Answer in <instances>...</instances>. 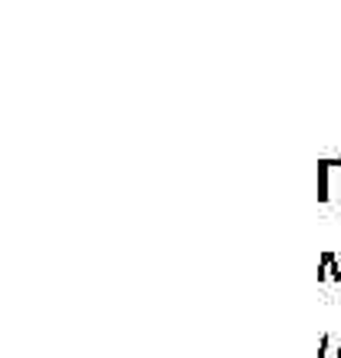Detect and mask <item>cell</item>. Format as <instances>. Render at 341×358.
<instances>
[{
  "label": "cell",
  "mask_w": 341,
  "mask_h": 358,
  "mask_svg": "<svg viewBox=\"0 0 341 358\" xmlns=\"http://www.w3.org/2000/svg\"><path fill=\"white\" fill-rule=\"evenodd\" d=\"M318 282H341V259L335 252H321L318 262Z\"/></svg>",
  "instance_id": "cell-1"
},
{
  "label": "cell",
  "mask_w": 341,
  "mask_h": 358,
  "mask_svg": "<svg viewBox=\"0 0 341 358\" xmlns=\"http://www.w3.org/2000/svg\"><path fill=\"white\" fill-rule=\"evenodd\" d=\"M328 355H331V338L325 335V338L318 342V358H328Z\"/></svg>",
  "instance_id": "cell-2"
},
{
  "label": "cell",
  "mask_w": 341,
  "mask_h": 358,
  "mask_svg": "<svg viewBox=\"0 0 341 358\" xmlns=\"http://www.w3.org/2000/svg\"><path fill=\"white\" fill-rule=\"evenodd\" d=\"M335 358H341V348H338V352H335Z\"/></svg>",
  "instance_id": "cell-3"
}]
</instances>
